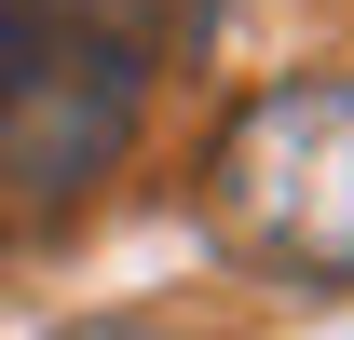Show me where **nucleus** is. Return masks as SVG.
<instances>
[{
    "label": "nucleus",
    "mask_w": 354,
    "mask_h": 340,
    "mask_svg": "<svg viewBox=\"0 0 354 340\" xmlns=\"http://www.w3.org/2000/svg\"><path fill=\"white\" fill-rule=\"evenodd\" d=\"M205 218L272 286H354V82H259L205 150Z\"/></svg>",
    "instance_id": "f257e3e1"
},
{
    "label": "nucleus",
    "mask_w": 354,
    "mask_h": 340,
    "mask_svg": "<svg viewBox=\"0 0 354 340\" xmlns=\"http://www.w3.org/2000/svg\"><path fill=\"white\" fill-rule=\"evenodd\" d=\"M150 95V0H41V41L0 95V177L28 205H82L123 164Z\"/></svg>",
    "instance_id": "f03ea898"
},
{
    "label": "nucleus",
    "mask_w": 354,
    "mask_h": 340,
    "mask_svg": "<svg viewBox=\"0 0 354 340\" xmlns=\"http://www.w3.org/2000/svg\"><path fill=\"white\" fill-rule=\"evenodd\" d=\"M28 41H41V0H0V95H14V68H28Z\"/></svg>",
    "instance_id": "7ed1b4c3"
},
{
    "label": "nucleus",
    "mask_w": 354,
    "mask_h": 340,
    "mask_svg": "<svg viewBox=\"0 0 354 340\" xmlns=\"http://www.w3.org/2000/svg\"><path fill=\"white\" fill-rule=\"evenodd\" d=\"M68 340H177V327H150V313H95V327H68Z\"/></svg>",
    "instance_id": "20e7f679"
},
{
    "label": "nucleus",
    "mask_w": 354,
    "mask_h": 340,
    "mask_svg": "<svg viewBox=\"0 0 354 340\" xmlns=\"http://www.w3.org/2000/svg\"><path fill=\"white\" fill-rule=\"evenodd\" d=\"M218 14H232V0H177V28H218Z\"/></svg>",
    "instance_id": "39448f33"
}]
</instances>
